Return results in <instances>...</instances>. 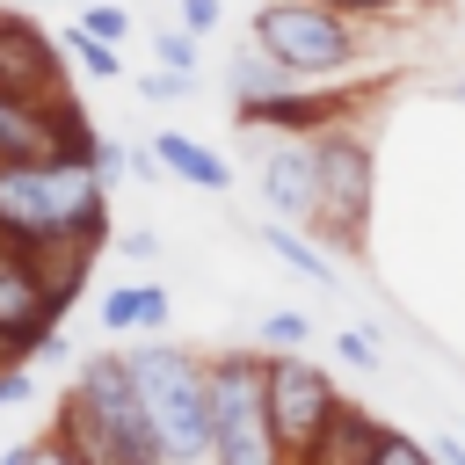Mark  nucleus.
Returning <instances> with one entry per match:
<instances>
[{
	"label": "nucleus",
	"instance_id": "5701e85b",
	"mask_svg": "<svg viewBox=\"0 0 465 465\" xmlns=\"http://www.w3.org/2000/svg\"><path fill=\"white\" fill-rule=\"evenodd\" d=\"M378 458H385V465H421V458H429V443H414V436H400V429H385V421H378Z\"/></svg>",
	"mask_w": 465,
	"mask_h": 465
},
{
	"label": "nucleus",
	"instance_id": "1a4fd4ad",
	"mask_svg": "<svg viewBox=\"0 0 465 465\" xmlns=\"http://www.w3.org/2000/svg\"><path fill=\"white\" fill-rule=\"evenodd\" d=\"M58 312H65V298L36 276V262L15 254V247H0V363L29 356L36 334L58 327Z\"/></svg>",
	"mask_w": 465,
	"mask_h": 465
},
{
	"label": "nucleus",
	"instance_id": "423d86ee",
	"mask_svg": "<svg viewBox=\"0 0 465 465\" xmlns=\"http://www.w3.org/2000/svg\"><path fill=\"white\" fill-rule=\"evenodd\" d=\"M371 203H378V160H371V145L356 131H341V124L312 131V218L305 225H320L334 247L356 254L363 232H371Z\"/></svg>",
	"mask_w": 465,
	"mask_h": 465
},
{
	"label": "nucleus",
	"instance_id": "a211bd4d",
	"mask_svg": "<svg viewBox=\"0 0 465 465\" xmlns=\"http://www.w3.org/2000/svg\"><path fill=\"white\" fill-rule=\"evenodd\" d=\"M153 51H160V65H167V73H189V80H196V65H203V36H196V29H182V22H174V29H160V36H153Z\"/></svg>",
	"mask_w": 465,
	"mask_h": 465
},
{
	"label": "nucleus",
	"instance_id": "412c9836",
	"mask_svg": "<svg viewBox=\"0 0 465 465\" xmlns=\"http://www.w3.org/2000/svg\"><path fill=\"white\" fill-rule=\"evenodd\" d=\"M73 22H80L87 36H109V44H124V29H131V15H124V7H102V0H87Z\"/></svg>",
	"mask_w": 465,
	"mask_h": 465
},
{
	"label": "nucleus",
	"instance_id": "6e6552de",
	"mask_svg": "<svg viewBox=\"0 0 465 465\" xmlns=\"http://www.w3.org/2000/svg\"><path fill=\"white\" fill-rule=\"evenodd\" d=\"M36 153H94V131L73 109V94L51 102L0 94V160H36Z\"/></svg>",
	"mask_w": 465,
	"mask_h": 465
},
{
	"label": "nucleus",
	"instance_id": "9d476101",
	"mask_svg": "<svg viewBox=\"0 0 465 465\" xmlns=\"http://www.w3.org/2000/svg\"><path fill=\"white\" fill-rule=\"evenodd\" d=\"M0 94H29V102L65 94L58 44H51L29 15H15V7H0Z\"/></svg>",
	"mask_w": 465,
	"mask_h": 465
},
{
	"label": "nucleus",
	"instance_id": "f3484780",
	"mask_svg": "<svg viewBox=\"0 0 465 465\" xmlns=\"http://www.w3.org/2000/svg\"><path fill=\"white\" fill-rule=\"evenodd\" d=\"M58 44H65V58H73V65H80L87 80H116V73H124V58H116V44H109V36H87L80 22H73V29L58 36Z\"/></svg>",
	"mask_w": 465,
	"mask_h": 465
},
{
	"label": "nucleus",
	"instance_id": "7ed1b4c3",
	"mask_svg": "<svg viewBox=\"0 0 465 465\" xmlns=\"http://www.w3.org/2000/svg\"><path fill=\"white\" fill-rule=\"evenodd\" d=\"M131 363V392L160 436V458L167 465H211L218 443H211V392H203V356L182 349V341H138L124 349Z\"/></svg>",
	"mask_w": 465,
	"mask_h": 465
},
{
	"label": "nucleus",
	"instance_id": "f03ea898",
	"mask_svg": "<svg viewBox=\"0 0 465 465\" xmlns=\"http://www.w3.org/2000/svg\"><path fill=\"white\" fill-rule=\"evenodd\" d=\"M44 450H73V458H116V465H153L160 458V436L131 392V363L124 349H94L80 371H73V392H65V436L44 443Z\"/></svg>",
	"mask_w": 465,
	"mask_h": 465
},
{
	"label": "nucleus",
	"instance_id": "bb28decb",
	"mask_svg": "<svg viewBox=\"0 0 465 465\" xmlns=\"http://www.w3.org/2000/svg\"><path fill=\"white\" fill-rule=\"evenodd\" d=\"M334 7H349L356 22H385V15H400V7H414V0H334Z\"/></svg>",
	"mask_w": 465,
	"mask_h": 465
},
{
	"label": "nucleus",
	"instance_id": "dca6fc26",
	"mask_svg": "<svg viewBox=\"0 0 465 465\" xmlns=\"http://www.w3.org/2000/svg\"><path fill=\"white\" fill-rule=\"evenodd\" d=\"M262 247H269L283 269H298L305 283H320V291H334V283H341V276H334V262H327L312 240H298V232H291V218H269V225H262Z\"/></svg>",
	"mask_w": 465,
	"mask_h": 465
},
{
	"label": "nucleus",
	"instance_id": "4468645a",
	"mask_svg": "<svg viewBox=\"0 0 465 465\" xmlns=\"http://www.w3.org/2000/svg\"><path fill=\"white\" fill-rule=\"evenodd\" d=\"M305 458H320V465H334V458H363V465H378V414H363V407H334L327 414V429L312 436V450Z\"/></svg>",
	"mask_w": 465,
	"mask_h": 465
},
{
	"label": "nucleus",
	"instance_id": "a878e982",
	"mask_svg": "<svg viewBox=\"0 0 465 465\" xmlns=\"http://www.w3.org/2000/svg\"><path fill=\"white\" fill-rule=\"evenodd\" d=\"M138 94H145V102H174V94H189V73H145Z\"/></svg>",
	"mask_w": 465,
	"mask_h": 465
},
{
	"label": "nucleus",
	"instance_id": "f8f14e48",
	"mask_svg": "<svg viewBox=\"0 0 465 465\" xmlns=\"http://www.w3.org/2000/svg\"><path fill=\"white\" fill-rule=\"evenodd\" d=\"M94 320H102V334H160L167 327V291L160 283H116V291H102V305H94Z\"/></svg>",
	"mask_w": 465,
	"mask_h": 465
},
{
	"label": "nucleus",
	"instance_id": "20e7f679",
	"mask_svg": "<svg viewBox=\"0 0 465 465\" xmlns=\"http://www.w3.org/2000/svg\"><path fill=\"white\" fill-rule=\"evenodd\" d=\"M247 36L291 73V80H341L363 58V22L334 0H262Z\"/></svg>",
	"mask_w": 465,
	"mask_h": 465
},
{
	"label": "nucleus",
	"instance_id": "393cba45",
	"mask_svg": "<svg viewBox=\"0 0 465 465\" xmlns=\"http://www.w3.org/2000/svg\"><path fill=\"white\" fill-rule=\"evenodd\" d=\"M174 7H182V29H196V36H211L225 15V0H174Z\"/></svg>",
	"mask_w": 465,
	"mask_h": 465
},
{
	"label": "nucleus",
	"instance_id": "b1692460",
	"mask_svg": "<svg viewBox=\"0 0 465 465\" xmlns=\"http://www.w3.org/2000/svg\"><path fill=\"white\" fill-rule=\"evenodd\" d=\"M87 160H94V174H102V182H124V174H131V153H124V145H109V138H94V153H87Z\"/></svg>",
	"mask_w": 465,
	"mask_h": 465
},
{
	"label": "nucleus",
	"instance_id": "39448f33",
	"mask_svg": "<svg viewBox=\"0 0 465 465\" xmlns=\"http://www.w3.org/2000/svg\"><path fill=\"white\" fill-rule=\"evenodd\" d=\"M203 392H211V443H218V465H276L262 349H218V356H203Z\"/></svg>",
	"mask_w": 465,
	"mask_h": 465
},
{
	"label": "nucleus",
	"instance_id": "0eeeda50",
	"mask_svg": "<svg viewBox=\"0 0 465 465\" xmlns=\"http://www.w3.org/2000/svg\"><path fill=\"white\" fill-rule=\"evenodd\" d=\"M262 385H269V429H276V458H305L312 436L327 429V414L341 407L334 378L305 356V349H269L262 356Z\"/></svg>",
	"mask_w": 465,
	"mask_h": 465
},
{
	"label": "nucleus",
	"instance_id": "f257e3e1",
	"mask_svg": "<svg viewBox=\"0 0 465 465\" xmlns=\"http://www.w3.org/2000/svg\"><path fill=\"white\" fill-rule=\"evenodd\" d=\"M109 182L87 153L0 160V247L15 254H102Z\"/></svg>",
	"mask_w": 465,
	"mask_h": 465
},
{
	"label": "nucleus",
	"instance_id": "2eb2a0df",
	"mask_svg": "<svg viewBox=\"0 0 465 465\" xmlns=\"http://www.w3.org/2000/svg\"><path fill=\"white\" fill-rule=\"evenodd\" d=\"M225 87H232V109H254V102H269L276 87H291V73H283V65H276L254 36H247V51L225 65Z\"/></svg>",
	"mask_w": 465,
	"mask_h": 465
},
{
	"label": "nucleus",
	"instance_id": "6ab92c4d",
	"mask_svg": "<svg viewBox=\"0 0 465 465\" xmlns=\"http://www.w3.org/2000/svg\"><path fill=\"white\" fill-rule=\"evenodd\" d=\"M305 341H312L305 312H262V349H305Z\"/></svg>",
	"mask_w": 465,
	"mask_h": 465
},
{
	"label": "nucleus",
	"instance_id": "4be33fe9",
	"mask_svg": "<svg viewBox=\"0 0 465 465\" xmlns=\"http://www.w3.org/2000/svg\"><path fill=\"white\" fill-rule=\"evenodd\" d=\"M22 400H36V363H29V356H15V363L0 371V407H22Z\"/></svg>",
	"mask_w": 465,
	"mask_h": 465
},
{
	"label": "nucleus",
	"instance_id": "ddd939ff",
	"mask_svg": "<svg viewBox=\"0 0 465 465\" xmlns=\"http://www.w3.org/2000/svg\"><path fill=\"white\" fill-rule=\"evenodd\" d=\"M153 160L167 167V174H182V182H196V189H232V160L225 153H211V145H196V138H182V131H160L153 138Z\"/></svg>",
	"mask_w": 465,
	"mask_h": 465
},
{
	"label": "nucleus",
	"instance_id": "c85d7f7f",
	"mask_svg": "<svg viewBox=\"0 0 465 465\" xmlns=\"http://www.w3.org/2000/svg\"><path fill=\"white\" fill-rule=\"evenodd\" d=\"M458 443H465V421H458Z\"/></svg>",
	"mask_w": 465,
	"mask_h": 465
},
{
	"label": "nucleus",
	"instance_id": "9b49d317",
	"mask_svg": "<svg viewBox=\"0 0 465 465\" xmlns=\"http://www.w3.org/2000/svg\"><path fill=\"white\" fill-rule=\"evenodd\" d=\"M254 189H262V203L276 211V218H312V138H276L269 153H262V167H254Z\"/></svg>",
	"mask_w": 465,
	"mask_h": 465
},
{
	"label": "nucleus",
	"instance_id": "cd10ccee",
	"mask_svg": "<svg viewBox=\"0 0 465 465\" xmlns=\"http://www.w3.org/2000/svg\"><path fill=\"white\" fill-rule=\"evenodd\" d=\"M116 254H131V262H153V254H160V240L138 225V232H124V240H116Z\"/></svg>",
	"mask_w": 465,
	"mask_h": 465
},
{
	"label": "nucleus",
	"instance_id": "aec40b11",
	"mask_svg": "<svg viewBox=\"0 0 465 465\" xmlns=\"http://www.w3.org/2000/svg\"><path fill=\"white\" fill-rule=\"evenodd\" d=\"M334 356H341V363H356V371H378L385 341H378L371 327H341V334H334Z\"/></svg>",
	"mask_w": 465,
	"mask_h": 465
}]
</instances>
